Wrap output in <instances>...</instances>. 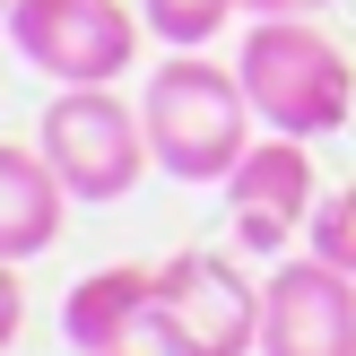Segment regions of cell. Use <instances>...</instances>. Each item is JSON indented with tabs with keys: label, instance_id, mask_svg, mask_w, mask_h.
Returning <instances> with one entry per match:
<instances>
[{
	"label": "cell",
	"instance_id": "277c9868",
	"mask_svg": "<svg viewBox=\"0 0 356 356\" xmlns=\"http://www.w3.org/2000/svg\"><path fill=\"white\" fill-rule=\"evenodd\" d=\"M35 148L52 156V174L70 183V200H122L139 174L156 165L148 113L113 96V87H61L35 122Z\"/></svg>",
	"mask_w": 356,
	"mask_h": 356
},
{
	"label": "cell",
	"instance_id": "9c48e42d",
	"mask_svg": "<svg viewBox=\"0 0 356 356\" xmlns=\"http://www.w3.org/2000/svg\"><path fill=\"white\" fill-rule=\"evenodd\" d=\"M70 218V183L52 174V156L35 148H0V261H35Z\"/></svg>",
	"mask_w": 356,
	"mask_h": 356
},
{
	"label": "cell",
	"instance_id": "8992f818",
	"mask_svg": "<svg viewBox=\"0 0 356 356\" xmlns=\"http://www.w3.org/2000/svg\"><path fill=\"white\" fill-rule=\"evenodd\" d=\"M218 191H226V218H235V243L261 252V261H278L287 235H305L313 209H322V191H313V156H305V139H287V131L252 139L243 165L226 174Z\"/></svg>",
	"mask_w": 356,
	"mask_h": 356
},
{
	"label": "cell",
	"instance_id": "52a82bcc",
	"mask_svg": "<svg viewBox=\"0 0 356 356\" xmlns=\"http://www.w3.org/2000/svg\"><path fill=\"white\" fill-rule=\"evenodd\" d=\"M261 356H356V278L322 252L278 261L261 287Z\"/></svg>",
	"mask_w": 356,
	"mask_h": 356
},
{
	"label": "cell",
	"instance_id": "7c38bea8",
	"mask_svg": "<svg viewBox=\"0 0 356 356\" xmlns=\"http://www.w3.org/2000/svg\"><path fill=\"white\" fill-rule=\"evenodd\" d=\"M252 17H313V9H330V0H243Z\"/></svg>",
	"mask_w": 356,
	"mask_h": 356
},
{
	"label": "cell",
	"instance_id": "6da1fadb",
	"mask_svg": "<svg viewBox=\"0 0 356 356\" xmlns=\"http://www.w3.org/2000/svg\"><path fill=\"white\" fill-rule=\"evenodd\" d=\"M139 113H148V148L174 183H226L261 122L243 70H218L209 52H174L165 70H148Z\"/></svg>",
	"mask_w": 356,
	"mask_h": 356
},
{
	"label": "cell",
	"instance_id": "30bf717a",
	"mask_svg": "<svg viewBox=\"0 0 356 356\" xmlns=\"http://www.w3.org/2000/svg\"><path fill=\"white\" fill-rule=\"evenodd\" d=\"M139 17H148V35H156V44L200 52L209 35L226 26V17H243V0H139Z\"/></svg>",
	"mask_w": 356,
	"mask_h": 356
},
{
	"label": "cell",
	"instance_id": "4fadbf2b",
	"mask_svg": "<svg viewBox=\"0 0 356 356\" xmlns=\"http://www.w3.org/2000/svg\"><path fill=\"white\" fill-rule=\"evenodd\" d=\"M113 356H131V348H113Z\"/></svg>",
	"mask_w": 356,
	"mask_h": 356
},
{
	"label": "cell",
	"instance_id": "7a4b0ae2",
	"mask_svg": "<svg viewBox=\"0 0 356 356\" xmlns=\"http://www.w3.org/2000/svg\"><path fill=\"white\" fill-rule=\"evenodd\" d=\"M235 70L252 87V113L287 139H330L356 113V70L313 17H252Z\"/></svg>",
	"mask_w": 356,
	"mask_h": 356
},
{
	"label": "cell",
	"instance_id": "3957f363",
	"mask_svg": "<svg viewBox=\"0 0 356 356\" xmlns=\"http://www.w3.org/2000/svg\"><path fill=\"white\" fill-rule=\"evenodd\" d=\"M156 356H261V287L226 252H174L156 261V305H148Z\"/></svg>",
	"mask_w": 356,
	"mask_h": 356
},
{
	"label": "cell",
	"instance_id": "8fae6325",
	"mask_svg": "<svg viewBox=\"0 0 356 356\" xmlns=\"http://www.w3.org/2000/svg\"><path fill=\"white\" fill-rule=\"evenodd\" d=\"M305 235H313V252H322L330 270H348V278H356V183H339L322 209H313Z\"/></svg>",
	"mask_w": 356,
	"mask_h": 356
},
{
	"label": "cell",
	"instance_id": "ba28073f",
	"mask_svg": "<svg viewBox=\"0 0 356 356\" xmlns=\"http://www.w3.org/2000/svg\"><path fill=\"white\" fill-rule=\"evenodd\" d=\"M148 305H156V270H139V261H104V270H87L79 287L61 296V339L79 348V356L139 348V339H148Z\"/></svg>",
	"mask_w": 356,
	"mask_h": 356
},
{
	"label": "cell",
	"instance_id": "5b68a950",
	"mask_svg": "<svg viewBox=\"0 0 356 356\" xmlns=\"http://www.w3.org/2000/svg\"><path fill=\"white\" fill-rule=\"evenodd\" d=\"M139 26L122 0H9V44L61 87H113L139 61Z\"/></svg>",
	"mask_w": 356,
	"mask_h": 356
}]
</instances>
